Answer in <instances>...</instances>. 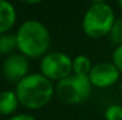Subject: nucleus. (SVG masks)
Wrapping results in <instances>:
<instances>
[{"label": "nucleus", "instance_id": "f257e3e1", "mask_svg": "<svg viewBox=\"0 0 122 120\" xmlns=\"http://www.w3.org/2000/svg\"><path fill=\"white\" fill-rule=\"evenodd\" d=\"M19 102L31 110L45 106L53 94V87L50 79L41 74L26 76L21 79L15 88Z\"/></svg>", "mask_w": 122, "mask_h": 120}, {"label": "nucleus", "instance_id": "f03ea898", "mask_svg": "<svg viewBox=\"0 0 122 120\" xmlns=\"http://www.w3.org/2000/svg\"><path fill=\"white\" fill-rule=\"evenodd\" d=\"M17 42L23 54L38 58L47 51L50 46V33L41 22L27 20L18 30Z\"/></svg>", "mask_w": 122, "mask_h": 120}, {"label": "nucleus", "instance_id": "7ed1b4c3", "mask_svg": "<svg viewBox=\"0 0 122 120\" xmlns=\"http://www.w3.org/2000/svg\"><path fill=\"white\" fill-rule=\"evenodd\" d=\"M115 24L114 12L103 1L95 2L89 7L83 18V31L90 38H102L112 32Z\"/></svg>", "mask_w": 122, "mask_h": 120}, {"label": "nucleus", "instance_id": "20e7f679", "mask_svg": "<svg viewBox=\"0 0 122 120\" xmlns=\"http://www.w3.org/2000/svg\"><path fill=\"white\" fill-rule=\"evenodd\" d=\"M91 91V82L86 76H70L61 80L56 87L58 99L68 105L84 101Z\"/></svg>", "mask_w": 122, "mask_h": 120}, {"label": "nucleus", "instance_id": "39448f33", "mask_svg": "<svg viewBox=\"0 0 122 120\" xmlns=\"http://www.w3.org/2000/svg\"><path fill=\"white\" fill-rule=\"evenodd\" d=\"M41 68L43 76L47 79L61 81L70 77V73L72 71V61L64 53L52 52L43 58Z\"/></svg>", "mask_w": 122, "mask_h": 120}, {"label": "nucleus", "instance_id": "423d86ee", "mask_svg": "<svg viewBox=\"0 0 122 120\" xmlns=\"http://www.w3.org/2000/svg\"><path fill=\"white\" fill-rule=\"evenodd\" d=\"M119 77L120 71L114 64L110 62L97 64L91 68L89 73L90 82L97 87H109L119 80Z\"/></svg>", "mask_w": 122, "mask_h": 120}, {"label": "nucleus", "instance_id": "0eeeda50", "mask_svg": "<svg viewBox=\"0 0 122 120\" xmlns=\"http://www.w3.org/2000/svg\"><path fill=\"white\" fill-rule=\"evenodd\" d=\"M29 70L27 59L20 54H13L8 57L2 66V72L5 78L10 81H20L26 77Z\"/></svg>", "mask_w": 122, "mask_h": 120}, {"label": "nucleus", "instance_id": "6e6552de", "mask_svg": "<svg viewBox=\"0 0 122 120\" xmlns=\"http://www.w3.org/2000/svg\"><path fill=\"white\" fill-rule=\"evenodd\" d=\"M15 22V9L8 1L0 0V33L7 32Z\"/></svg>", "mask_w": 122, "mask_h": 120}, {"label": "nucleus", "instance_id": "1a4fd4ad", "mask_svg": "<svg viewBox=\"0 0 122 120\" xmlns=\"http://www.w3.org/2000/svg\"><path fill=\"white\" fill-rule=\"evenodd\" d=\"M18 97L12 91H4L0 93V114L7 116L15 111L18 106Z\"/></svg>", "mask_w": 122, "mask_h": 120}, {"label": "nucleus", "instance_id": "9d476101", "mask_svg": "<svg viewBox=\"0 0 122 120\" xmlns=\"http://www.w3.org/2000/svg\"><path fill=\"white\" fill-rule=\"evenodd\" d=\"M72 71L76 76H86L90 73V60L85 55H78L72 61Z\"/></svg>", "mask_w": 122, "mask_h": 120}, {"label": "nucleus", "instance_id": "9b49d317", "mask_svg": "<svg viewBox=\"0 0 122 120\" xmlns=\"http://www.w3.org/2000/svg\"><path fill=\"white\" fill-rule=\"evenodd\" d=\"M15 47H18L17 36H13V34L0 36V54L11 53Z\"/></svg>", "mask_w": 122, "mask_h": 120}, {"label": "nucleus", "instance_id": "f8f14e48", "mask_svg": "<svg viewBox=\"0 0 122 120\" xmlns=\"http://www.w3.org/2000/svg\"><path fill=\"white\" fill-rule=\"evenodd\" d=\"M110 38L114 44L122 46V18L115 21L112 28V32H110Z\"/></svg>", "mask_w": 122, "mask_h": 120}, {"label": "nucleus", "instance_id": "ddd939ff", "mask_svg": "<svg viewBox=\"0 0 122 120\" xmlns=\"http://www.w3.org/2000/svg\"><path fill=\"white\" fill-rule=\"evenodd\" d=\"M106 119L107 120H122V106L120 105H112L106 111Z\"/></svg>", "mask_w": 122, "mask_h": 120}, {"label": "nucleus", "instance_id": "4468645a", "mask_svg": "<svg viewBox=\"0 0 122 120\" xmlns=\"http://www.w3.org/2000/svg\"><path fill=\"white\" fill-rule=\"evenodd\" d=\"M113 61L116 68L122 72V46H117L113 53Z\"/></svg>", "mask_w": 122, "mask_h": 120}, {"label": "nucleus", "instance_id": "2eb2a0df", "mask_svg": "<svg viewBox=\"0 0 122 120\" xmlns=\"http://www.w3.org/2000/svg\"><path fill=\"white\" fill-rule=\"evenodd\" d=\"M10 120H36L33 117L31 116H26V114H20V116H15V117H12Z\"/></svg>", "mask_w": 122, "mask_h": 120}, {"label": "nucleus", "instance_id": "dca6fc26", "mask_svg": "<svg viewBox=\"0 0 122 120\" xmlns=\"http://www.w3.org/2000/svg\"><path fill=\"white\" fill-rule=\"evenodd\" d=\"M119 5H120V7H121V9H122V0L121 1H119Z\"/></svg>", "mask_w": 122, "mask_h": 120}]
</instances>
